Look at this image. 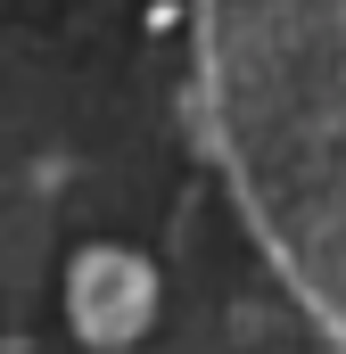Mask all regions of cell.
Returning <instances> with one entry per match:
<instances>
[{"label": "cell", "instance_id": "obj_1", "mask_svg": "<svg viewBox=\"0 0 346 354\" xmlns=\"http://www.w3.org/2000/svg\"><path fill=\"white\" fill-rule=\"evenodd\" d=\"M198 66L256 239L346 346V0H198Z\"/></svg>", "mask_w": 346, "mask_h": 354}]
</instances>
